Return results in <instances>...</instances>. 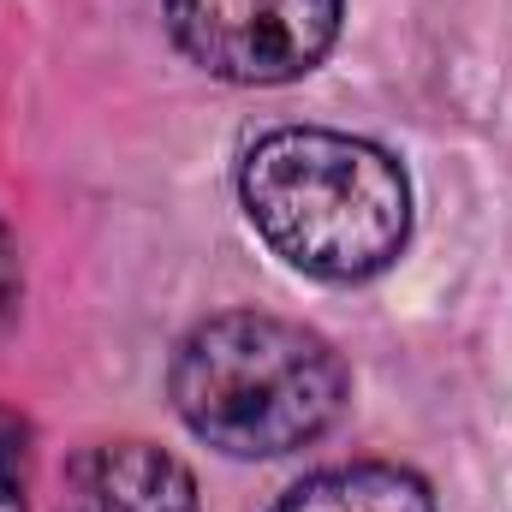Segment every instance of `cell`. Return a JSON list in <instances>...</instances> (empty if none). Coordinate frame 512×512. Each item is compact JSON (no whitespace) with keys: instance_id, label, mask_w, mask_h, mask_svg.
Segmentation results:
<instances>
[{"instance_id":"obj_6","label":"cell","mask_w":512,"mask_h":512,"mask_svg":"<svg viewBox=\"0 0 512 512\" xmlns=\"http://www.w3.org/2000/svg\"><path fill=\"white\" fill-rule=\"evenodd\" d=\"M0 512H30V429L0 405Z\"/></svg>"},{"instance_id":"obj_2","label":"cell","mask_w":512,"mask_h":512,"mask_svg":"<svg viewBox=\"0 0 512 512\" xmlns=\"http://www.w3.org/2000/svg\"><path fill=\"white\" fill-rule=\"evenodd\" d=\"M167 387L197 441L233 459H280L340 417L346 364L322 334L286 316L227 310L179 340Z\"/></svg>"},{"instance_id":"obj_4","label":"cell","mask_w":512,"mask_h":512,"mask_svg":"<svg viewBox=\"0 0 512 512\" xmlns=\"http://www.w3.org/2000/svg\"><path fill=\"white\" fill-rule=\"evenodd\" d=\"M60 512H197V483L155 441H96L66 465Z\"/></svg>"},{"instance_id":"obj_1","label":"cell","mask_w":512,"mask_h":512,"mask_svg":"<svg viewBox=\"0 0 512 512\" xmlns=\"http://www.w3.org/2000/svg\"><path fill=\"white\" fill-rule=\"evenodd\" d=\"M239 203L262 245L316 280H370L405 251V167L346 131L286 126L256 137L239 167Z\"/></svg>"},{"instance_id":"obj_5","label":"cell","mask_w":512,"mask_h":512,"mask_svg":"<svg viewBox=\"0 0 512 512\" xmlns=\"http://www.w3.org/2000/svg\"><path fill=\"white\" fill-rule=\"evenodd\" d=\"M274 512H435V495L417 471L399 465H334L292 483Z\"/></svg>"},{"instance_id":"obj_3","label":"cell","mask_w":512,"mask_h":512,"mask_svg":"<svg viewBox=\"0 0 512 512\" xmlns=\"http://www.w3.org/2000/svg\"><path fill=\"white\" fill-rule=\"evenodd\" d=\"M167 30L227 84H292L340 36V0H167Z\"/></svg>"},{"instance_id":"obj_7","label":"cell","mask_w":512,"mask_h":512,"mask_svg":"<svg viewBox=\"0 0 512 512\" xmlns=\"http://www.w3.org/2000/svg\"><path fill=\"white\" fill-rule=\"evenodd\" d=\"M0 268H6V233H0ZM0 310H12V286L0 280Z\"/></svg>"}]
</instances>
